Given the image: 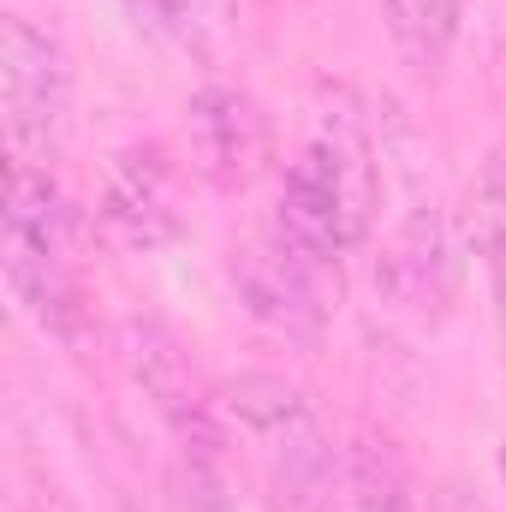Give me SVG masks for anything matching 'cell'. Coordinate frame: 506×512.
Returning a JSON list of instances; mask_svg holds the SVG:
<instances>
[{
    "label": "cell",
    "mask_w": 506,
    "mask_h": 512,
    "mask_svg": "<svg viewBox=\"0 0 506 512\" xmlns=\"http://www.w3.org/2000/svg\"><path fill=\"white\" fill-rule=\"evenodd\" d=\"M346 483H352V507L358 512H417V489L405 459L393 453L387 435L358 429L346 447Z\"/></svg>",
    "instance_id": "10"
},
{
    "label": "cell",
    "mask_w": 506,
    "mask_h": 512,
    "mask_svg": "<svg viewBox=\"0 0 506 512\" xmlns=\"http://www.w3.org/2000/svg\"><path fill=\"white\" fill-rule=\"evenodd\" d=\"M167 24L197 60H227L239 42V0H167Z\"/></svg>",
    "instance_id": "12"
},
{
    "label": "cell",
    "mask_w": 506,
    "mask_h": 512,
    "mask_svg": "<svg viewBox=\"0 0 506 512\" xmlns=\"http://www.w3.org/2000/svg\"><path fill=\"white\" fill-rule=\"evenodd\" d=\"M322 262L298 251L280 227L251 233L233 245V292L262 328L286 334V340H316L328 322V292H322Z\"/></svg>",
    "instance_id": "3"
},
{
    "label": "cell",
    "mask_w": 506,
    "mask_h": 512,
    "mask_svg": "<svg viewBox=\"0 0 506 512\" xmlns=\"http://www.w3.org/2000/svg\"><path fill=\"white\" fill-rule=\"evenodd\" d=\"M381 12H387V30H393V42L405 48L411 66L435 72V66L453 54L459 0H381Z\"/></svg>",
    "instance_id": "11"
},
{
    "label": "cell",
    "mask_w": 506,
    "mask_h": 512,
    "mask_svg": "<svg viewBox=\"0 0 506 512\" xmlns=\"http://www.w3.org/2000/svg\"><path fill=\"white\" fill-rule=\"evenodd\" d=\"M6 233H24V239H36L48 251L72 256V209H66L54 173L24 161V155L6 161Z\"/></svg>",
    "instance_id": "9"
},
{
    "label": "cell",
    "mask_w": 506,
    "mask_h": 512,
    "mask_svg": "<svg viewBox=\"0 0 506 512\" xmlns=\"http://www.w3.org/2000/svg\"><path fill=\"white\" fill-rule=\"evenodd\" d=\"M501 471H506V453H501Z\"/></svg>",
    "instance_id": "15"
},
{
    "label": "cell",
    "mask_w": 506,
    "mask_h": 512,
    "mask_svg": "<svg viewBox=\"0 0 506 512\" xmlns=\"http://www.w3.org/2000/svg\"><path fill=\"white\" fill-rule=\"evenodd\" d=\"M221 411H227L239 429H251L256 441L274 447V459H280V471H286L292 483L316 489V483L328 477L334 459H328L322 423L310 417L304 393L292 382H280V376H239V382L221 387Z\"/></svg>",
    "instance_id": "6"
},
{
    "label": "cell",
    "mask_w": 506,
    "mask_h": 512,
    "mask_svg": "<svg viewBox=\"0 0 506 512\" xmlns=\"http://www.w3.org/2000/svg\"><path fill=\"white\" fill-rule=\"evenodd\" d=\"M126 364H131V376H137V387L149 393L155 417L173 429V441L197 465H215L221 447H227L221 441V405L209 399V387L197 376L185 340L167 322H155V316H131L126 322Z\"/></svg>",
    "instance_id": "2"
},
{
    "label": "cell",
    "mask_w": 506,
    "mask_h": 512,
    "mask_svg": "<svg viewBox=\"0 0 506 512\" xmlns=\"http://www.w3.org/2000/svg\"><path fill=\"white\" fill-rule=\"evenodd\" d=\"M0 108H6L12 155L36 167L60 155L66 108H72V60L48 30H36L18 12L0 18Z\"/></svg>",
    "instance_id": "1"
},
{
    "label": "cell",
    "mask_w": 506,
    "mask_h": 512,
    "mask_svg": "<svg viewBox=\"0 0 506 512\" xmlns=\"http://www.w3.org/2000/svg\"><path fill=\"white\" fill-rule=\"evenodd\" d=\"M477 251L489 262V280H495L506 322V149H495L483 161V179H477Z\"/></svg>",
    "instance_id": "13"
},
{
    "label": "cell",
    "mask_w": 506,
    "mask_h": 512,
    "mask_svg": "<svg viewBox=\"0 0 506 512\" xmlns=\"http://www.w3.org/2000/svg\"><path fill=\"white\" fill-rule=\"evenodd\" d=\"M96 215H102L108 239L126 245V251H161V245L179 239L185 221H179V197H173V167L155 143L114 155Z\"/></svg>",
    "instance_id": "7"
},
{
    "label": "cell",
    "mask_w": 506,
    "mask_h": 512,
    "mask_svg": "<svg viewBox=\"0 0 506 512\" xmlns=\"http://www.w3.org/2000/svg\"><path fill=\"white\" fill-rule=\"evenodd\" d=\"M0 262H6V286L12 298L24 304V316L54 334V340H84V298H78V280H72V256L48 251L24 233H6L0 245Z\"/></svg>",
    "instance_id": "8"
},
{
    "label": "cell",
    "mask_w": 506,
    "mask_h": 512,
    "mask_svg": "<svg viewBox=\"0 0 506 512\" xmlns=\"http://www.w3.org/2000/svg\"><path fill=\"white\" fill-rule=\"evenodd\" d=\"M131 24L143 30V36H173V24H167V0H126Z\"/></svg>",
    "instance_id": "14"
},
{
    "label": "cell",
    "mask_w": 506,
    "mask_h": 512,
    "mask_svg": "<svg viewBox=\"0 0 506 512\" xmlns=\"http://www.w3.org/2000/svg\"><path fill=\"white\" fill-rule=\"evenodd\" d=\"M280 233L322 268H334L340 251L364 233V209L352 197V179L340 167V155L310 137L304 155L286 167V191H280Z\"/></svg>",
    "instance_id": "4"
},
{
    "label": "cell",
    "mask_w": 506,
    "mask_h": 512,
    "mask_svg": "<svg viewBox=\"0 0 506 512\" xmlns=\"http://www.w3.org/2000/svg\"><path fill=\"white\" fill-rule=\"evenodd\" d=\"M185 126H191V161L215 191H251L274 161L268 114L233 84H203L185 108Z\"/></svg>",
    "instance_id": "5"
}]
</instances>
